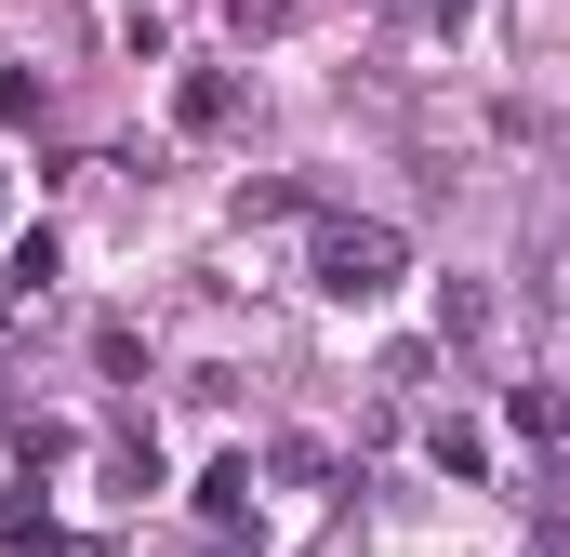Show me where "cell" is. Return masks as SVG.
<instances>
[{"instance_id": "1", "label": "cell", "mask_w": 570, "mask_h": 557, "mask_svg": "<svg viewBox=\"0 0 570 557\" xmlns=\"http://www.w3.org/2000/svg\"><path fill=\"white\" fill-rule=\"evenodd\" d=\"M305 278H318L332 305H385V292L412 278V240H399V226H372V213H332V226H318V253H305Z\"/></svg>"}, {"instance_id": "2", "label": "cell", "mask_w": 570, "mask_h": 557, "mask_svg": "<svg viewBox=\"0 0 570 557\" xmlns=\"http://www.w3.org/2000/svg\"><path fill=\"white\" fill-rule=\"evenodd\" d=\"M173 120H186V134H226V120H239V80H226V67H186V80H173Z\"/></svg>"}, {"instance_id": "3", "label": "cell", "mask_w": 570, "mask_h": 557, "mask_svg": "<svg viewBox=\"0 0 570 557\" xmlns=\"http://www.w3.org/2000/svg\"><path fill=\"white\" fill-rule=\"evenodd\" d=\"M199 518H213V531H239V518H253V451H213V478H199Z\"/></svg>"}, {"instance_id": "4", "label": "cell", "mask_w": 570, "mask_h": 557, "mask_svg": "<svg viewBox=\"0 0 570 557\" xmlns=\"http://www.w3.org/2000/svg\"><path fill=\"white\" fill-rule=\"evenodd\" d=\"M53 266H67V240H53V226H27V240H13V266H0V292H13V305H40Z\"/></svg>"}, {"instance_id": "5", "label": "cell", "mask_w": 570, "mask_h": 557, "mask_svg": "<svg viewBox=\"0 0 570 557\" xmlns=\"http://www.w3.org/2000/svg\"><path fill=\"white\" fill-rule=\"evenodd\" d=\"M425 451H438V478H464V491L491 478V438H478L464 412H451V424H425Z\"/></svg>"}, {"instance_id": "6", "label": "cell", "mask_w": 570, "mask_h": 557, "mask_svg": "<svg viewBox=\"0 0 570 557\" xmlns=\"http://www.w3.org/2000/svg\"><path fill=\"white\" fill-rule=\"evenodd\" d=\"M0 557H53V505L40 491H0Z\"/></svg>"}, {"instance_id": "7", "label": "cell", "mask_w": 570, "mask_h": 557, "mask_svg": "<svg viewBox=\"0 0 570 557\" xmlns=\"http://www.w3.org/2000/svg\"><path fill=\"white\" fill-rule=\"evenodd\" d=\"M40 107H53V94H40V67H0V120H13V134H27V120H40Z\"/></svg>"}, {"instance_id": "8", "label": "cell", "mask_w": 570, "mask_h": 557, "mask_svg": "<svg viewBox=\"0 0 570 557\" xmlns=\"http://www.w3.org/2000/svg\"><path fill=\"white\" fill-rule=\"evenodd\" d=\"M226 27H239V40H279V27H292V0H226Z\"/></svg>"}, {"instance_id": "9", "label": "cell", "mask_w": 570, "mask_h": 557, "mask_svg": "<svg viewBox=\"0 0 570 557\" xmlns=\"http://www.w3.org/2000/svg\"><path fill=\"white\" fill-rule=\"evenodd\" d=\"M0 412H13V399H0Z\"/></svg>"}]
</instances>
